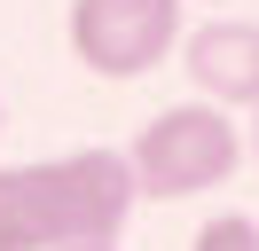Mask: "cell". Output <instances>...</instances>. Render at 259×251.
<instances>
[{
	"mask_svg": "<svg viewBox=\"0 0 259 251\" xmlns=\"http://www.w3.org/2000/svg\"><path fill=\"white\" fill-rule=\"evenodd\" d=\"M71 251H118V243H71Z\"/></svg>",
	"mask_w": 259,
	"mask_h": 251,
	"instance_id": "cell-7",
	"label": "cell"
},
{
	"mask_svg": "<svg viewBox=\"0 0 259 251\" xmlns=\"http://www.w3.org/2000/svg\"><path fill=\"white\" fill-rule=\"evenodd\" d=\"M126 149H63L39 165H0V251L118 243L134 220Z\"/></svg>",
	"mask_w": 259,
	"mask_h": 251,
	"instance_id": "cell-1",
	"label": "cell"
},
{
	"mask_svg": "<svg viewBox=\"0 0 259 251\" xmlns=\"http://www.w3.org/2000/svg\"><path fill=\"white\" fill-rule=\"evenodd\" d=\"M243 157L259 165V110H251V134H243Z\"/></svg>",
	"mask_w": 259,
	"mask_h": 251,
	"instance_id": "cell-6",
	"label": "cell"
},
{
	"mask_svg": "<svg viewBox=\"0 0 259 251\" xmlns=\"http://www.w3.org/2000/svg\"><path fill=\"white\" fill-rule=\"evenodd\" d=\"M0 134H8V110H0Z\"/></svg>",
	"mask_w": 259,
	"mask_h": 251,
	"instance_id": "cell-8",
	"label": "cell"
},
{
	"mask_svg": "<svg viewBox=\"0 0 259 251\" xmlns=\"http://www.w3.org/2000/svg\"><path fill=\"white\" fill-rule=\"evenodd\" d=\"M71 55L95 78H149L181 47V0H71Z\"/></svg>",
	"mask_w": 259,
	"mask_h": 251,
	"instance_id": "cell-3",
	"label": "cell"
},
{
	"mask_svg": "<svg viewBox=\"0 0 259 251\" xmlns=\"http://www.w3.org/2000/svg\"><path fill=\"white\" fill-rule=\"evenodd\" d=\"M181 71L196 102L212 110H259V24L251 16H212L181 31Z\"/></svg>",
	"mask_w": 259,
	"mask_h": 251,
	"instance_id": "cell-4",
	"label": "cell"
},
{
	"mask_svg": "<svg viewBox=\"0 0 259 251\" xmlns=\"http://www.w3.org/2000/svg\"><path fill=\"white\" fill-rule=\"evenodd\" d=\"M189 251H259V220L251 212H212L204 228L189 235Z\"/></svg>",
	"mask_w": 259,
	"mask_h": 251,
	"instance_id": "cell-5",
	"label": "cell"
},
{
	"mask_svg": "<svg viewBox=\"0 0 259 251\" xmlns=\"http://www.w3.org/2000/svg\"><path fill=\"white\" fill-rule=\"evenodd\" d=\"M243 165V134H236V110H212V102H173L134 134L126 173H134V196H204L220 188L228 173Z\"/></svg>",
	"mask_w": 259,
	"mask_h": 251,
	"instance_id": "cell-2",
	"label": "cell"
}]
</instances>
